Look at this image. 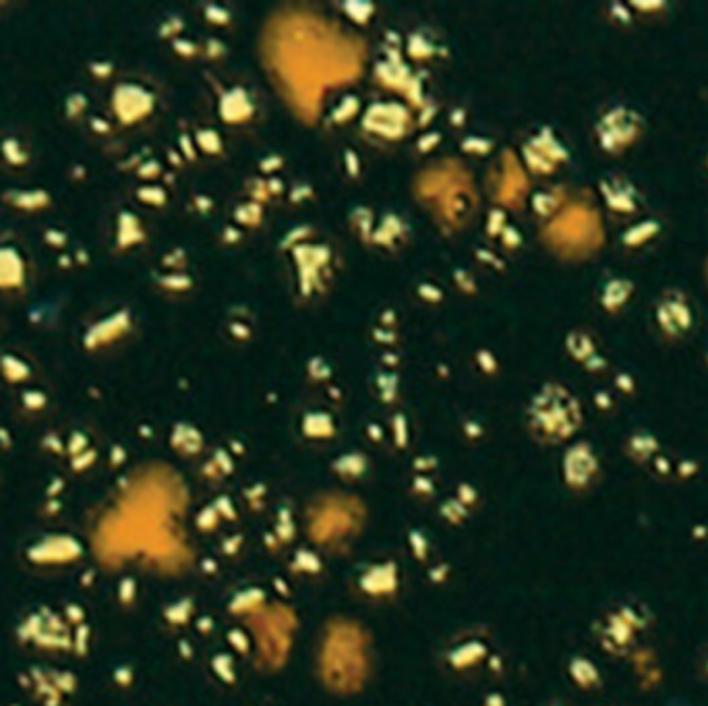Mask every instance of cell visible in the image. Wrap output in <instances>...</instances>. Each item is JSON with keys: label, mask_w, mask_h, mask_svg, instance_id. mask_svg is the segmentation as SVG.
<instances>
[{"label": "cell", "mask_w": 708, "mask_h": 706, "mask_svg": "<svg viewBox=\"0 0 708 706\" xmlns=\"http://www.w3.org/2000/svg\"><path fill=\"white\" fill-rule=\"evenodd\" d=\"M638 129H640V120L628 108H615L599 124L601 139L609 149H615V147H621L623 143H630L638 135Z\"/></svg>", "instance_id": "cell-1"}, {"label": "cell", "mask_w": 708, "mask_h": 706, "mask_svg": "<svg viewBox=\"0 0 708 706\" xmlns=\"http://www.w3.org/2000/svg\"><path fill=\"white\" fill-rule=\"evenodd\" d=\"M659 321L671 333H679L689 325V311L681 300H665L659 307Z\"/></svg>", "instance_id": "cell-2"}]
</instances>
